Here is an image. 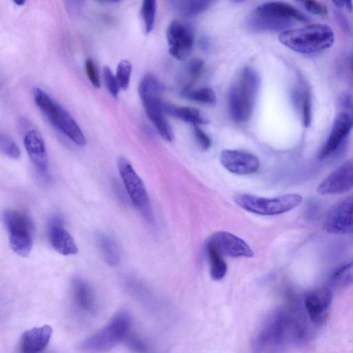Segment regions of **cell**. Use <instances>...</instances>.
Instances as JSON below:
<instances>
[{
  "mask_svg": "<svg viewBox=\"0 0 353 353\" xmlns=\"http://www.w3.org/2000/svg\"><path fill=\"white\" fill-rule=\"evenodd\" d=\"M97 243L103 260L108 265L117 266L119 264V250L112 238L105 234H99L97 236Z\"/></svg>",
  "mask_w": 353,
  "mask_h": 353,
  "instance_id": "cell-22",
  "label": "cell"
},
{
  "mask_svg": "<svg viewBox=\"0 0 353 353\" xmlns=\"http://www.w3.org/2000/svg\"><path fill=\"white\" fill-rule=\"evenodd\" d=\"M205 245L223 256L250 258L254 255L249 245L240 237L226 231H218L206 240Z\"/></svg>",
  "mask_w": 353,
  "mask_h": 353,
  "instance_id": "cell-12",
  "label": "cell"
},
{
  "mask_svg": "<svg viewBox=\"0 0 353 353\" xmlns=\"http://www.w3.org/2000/svg\"><path fill=\"white\" fill-rule=\"evenodd\" d=\"M193 133L197 144L202 150H207L211 147L212 140L210 137L199 125H194Z\"/></svg>",
  "mask_w": 353,
  "mask_h": 353,
  "instance_id": "cell-35",
  "label": "cell"
},
{
  "mask_svg": "<svg viewBox=\"0 0 353 353\" xmlns=\"http://www.w3.org/2000/svg\"><path fill=\"white\" fill-rule=\"evenodd\" d=\"M324 227L330 234L353 233V195L342 199L330 210Z\"/></svg>",
  "mask_w": 353,
  "mask_h": 353,
  "instance_id": "cell-13",
  "label": "cell"
},
{
  "mask_svg": "<svg viewBox=\"0 0 353 353\" xmlns=\"http://www.w3.org/2000/svg\"><path fill=\"white\" fill-rule=\"evenodd\" d=\"M301 3L303 5L305 8L313 14L319 16L326 15L328 10L327 6L317 1H302Z\"/></svg>",
  "mask_w": 353,
  "mask_h": 353,
  "instance_id": "cell-36",
  "label": "cell"
},
{
  "mask_svg": "<svg viewBox=\"0 0 353 353\" xmlns=\"http://www.w3.org/2000/svg\"><path fill=\"white\" fill-rule=\"evenodd\" d=\"M302 200V196L298 194H288L272 198L241 194L235 197L234 202L249 212L263 216H272L292 210L298 206Z\"/></svg>",
  "mask_w": 353,
  "mask_h": 353,
  "instance_id": "cell-8",
  "label": "cell"
},
{
  "mask_svg": "<svg viewBox=\"0 0 353 353\" xmlns=\"http://www.w3.org/2000/svg\"><path fill=\"white\" fill-rule=\"evenodd\" d=\"M128 348L134 353H147L148 347L145 343L136 334L130 333L125 341Z\"/></svg>",
  "mask_w": 353,
  "mask_h": 353,
  "instance_id": "cell-32",
  "label": "cell"
},
{
  "mask_svg": "<svg viewBox=\"0 0 353 353\" xmlns=\"http://www.w3.org/2000/svg\"><path fill=\"white\" fill-rule=\"evenodd\" d=\"M48 233L51 245L58 253L64 256L78 253V247L72 235L65 228L60 216L54 215L50 219Z\"/></svg>",
  "mask_w": 353,
  "mask_h": 353,
  "instance_id": "cell-16",
  "label": "cell"
},
{
  "mask_svg": "<svg viewBox=\"0 0 353 353\" xmlns=\"http://www.w3.org/2000/svg\"><path fill=\"white\" fill-rule=\"evenodd\" d=\"M72 301L77 311L85 316H93L97 311L94 290L86 281L81 278L72 281Z\"/></svg>",
  "mask_w": 353,
  "mask_h": 353,
  "instance_id": "cell-18",
  "label": "cell"
},
{
  "mask_svg": "<svg viewBox=\"0 0 353 353\" xmlns=\"http://www.w3.org/2000/svg\"><path fill=\"white\" fill-rule=\"evenodd\" d=\"M157 12V2L154 0H145L141 8V15L145 33L152 31Z\"/></svg>",
  "mask_w": 353,
  "mask_h": 353,
  "instance_id": "cell-27",
  "label": "cell"
},
{
  "mask_svg": "<svg viewBox=\"0 0 353 353\" xmlns=\"http://www.w3.org/2000/svg\"><path fill=\"white\" fill-rule=\"evenodd\" d=\"M66 7L68 8V10L69 11H71L72 12H78L81 8L82 6H83L84 2L83 1H66Z\"/></svg>",
  "mask_w": 353,
  "mask_h": 353,
  "instance_id": "cell-37",
  "label": "cell"
},
{
  "mask_svg": "<svg viewBox=\"0 0 353 353\" xmlns=\"http://www.w3.org/2000/svg\"><path fill=\"white\" fill-rule=\"evenodd\" d=\"M14 3L18 6H23L24 3H25V1L24 0H21V1H15L14 0L13 1Z\"/></svg>",
  "mask_w": 353,
  "mask_h": 353,
  "instance_id": "cell-38",
  "label": "cell"
},
{
  "mask_svg": "<svg viewBox=\"0 0 353 353\" xmlns=\"http://www.w3.org/2000/svg\"><path fill=\"white\" fill-rule=\"evenodd\" d=\"M212 1L203 0H189L176 1V6L180 11L188 16H194L208 10Z\"/></svg>",
  "mask_w": 353,
  "mask_h": 353,
  "instance_id": "cell-26",
  "label": "cell"
},
{
  "mask_svg": "<svg viewBox=\"0 0 353 353\" xmlns=\"http://www.w3.org/2000/svg\"><path fill=\"white\" fill-rule=\"evenodd\" d=\"M205 250L211 278L215 281L221 280L228 271V265L223 256L209 246L205 245Z\"/></svg>",
  "mask_w": 353,
  "mask_h": 353,
  "instance_id": "cell-23",
  "label": "cell"
},
{
  "mask_svg": "<svg viewBox=\"0 0 353 353\" xmlns=\"http://www.w3.org/2000/svg\"><path fill=\"white\" fill-rule=\"evenodd\" d=\"M339 112L335 116L328 137L319 153L323 159L334 154L345 141L353 128V101L347 94L339 99Z\"/></svg>",
  "mask_w": 353,
  "mask_h": 353,
  "instance_id": "cell-9",
  "label": "cell"
},
{
  "mask_svg": "<svg viewBox=\"0 0 353 353\" xmlns=\"http://www.w3.org/2000/svg\"><path fill=\"white\" fill-rule=\"evenodd\" d=\"M34 101L50 123L79 146L86 144V138L71 114L43 90L36 88Z\"/></svg>",
  "mask_w": 353,
  "mask_h": 353,
  "instance_id": "cell-6",
  "label": "cell"
},
{
  "mask_svg": "<svg viewBox=\"0 0 353 353\" xmlns=\"http://www.w3.org/2000/svg\"><path fill=\"white\" fill-rule=\"evenodd\" d=\"M23 144L30 161L38 172L43 176H47L48 157L41 134L35 129L28 130L24 136Z\"/></svg>",
  "mask_w": 353,
  "mask_h": 353,
  "instance_id": "cell-17",
  "label": "cell"
},
{
  "mask_svg": "<svg viewBox=\"0 0 353 353\" xmlns=\"http://www.w3.org/2000/svg\"><path fill=\"white\" fill-rule=\"evenodd\" d=\"M163 110L166 114L193 125H200L208 123V119L199 110L191 107L178 106L164 101Z\"/></svg>",
  "mask_w": 353,
  "mask_h": 353,
  "instance_id": "cell-21",
  "label": "cell"
},
{
  "mask_svg": "<svg viewBox=\"0 0 353 353\" xmlns=\"http://www.w3.org/2000/svg\"><path fill=\"white\" fill-rule=\"evenodd\" d=\"M221 165L230 172L237 175H249L256 172L260 165L257 157L243 150H224L219 156Z\"/></svg>",
  "mask_w": 353,
  "mask_h": 353,
  "instance_id": "cell-14",
  "label": "cell"
},
{
  "mask_svg": "<svg viewBox=\"0 0 353 353\" xmlns=\"http://www.w3.org/2000/svg\"><path fill=\"white\" fill-rule=\"evenodd\" d=\"M117 165L130 201L145 216L150 217L151 215L150 199L143 181L125 158L120 157L118 159Z\"/></svg>",
  "mask_w": 353,
  "mask_h": 353,
  "instance_id": "cell-10",
  "label": "cell"
},
{
  "mask_svg": "<svg viewBox=\"0 0 353 353\" xmlns=\"http://www.w3.org/2000/svg\"><path fill=\"white\" fill-rule=\"evenodd\" d=\"M103 76L108 90L113 97L117 99L121 88L116 76L107 65L104 66L103 68Z\"/></svg>",
  "mask_w": 353,
  "mask_h": 353,
  "instance_id": "cell-31",
  "label": "cell"
},
{
  "mask_svg": "<svg viewBox=\"0 0 353 353\" xmlns=\"http://www.w3.org/2000/svg\"><path fill=\"white\" fill-rule=\"evenodd\" d=\"M3 219L8 233L10 248L21 257L28 256L32 249L34 232L32 219L19 210L6 211Z\"/></svg>",
  "mask_w": 353,
  "mask_h": 353,
  "instance_id": "cell-7",
  "label": "cell"
},
{
  "mask_svg": "<svg viewBox=\"0 0 353 353\" xmlns=\"http://www.w3.org/2000/svg\"><path fill=\"white\" fill-rule=\"evenodd\" d=\"M280 42L301 54H314L332 46L334 41L332 29L325 24H312L281 32Z\"/></svg>",
  "mask_w": 353,
  "mask_h": 353,
  "instance_id": "cell-3",
  "label": "cell"
},
{
  "mask_svg": "<svg viewBox=\"0 0 353 353\" xmlns=\"http://www.w3.org/2000/svg\"><path fill=\"white\" fill-rule=\"evenodd\" d=\"M132 318L126 310L117 312L102 328L80 343L82 353H104L126 340L131 332Z\"/></svg>",
  "mask_w": 353,
  "mask_h": 353,
  "instance_id": "cell-4",
  "label": "cell"
},
{
  "mask_svg": "<svg viewBox=\"0 0 353 353\" xmlns=\"http://www.w3.org/2000/svg\"><path fill=\"white\" fill-rule=\"evenodd\" d=\"M307 16L283 1H270L258 6L248 19L249 27L259 32H284L296 22H306Z\"/></svg>",
  "mask_w": 353,
  "mask_h": 353,
  "instance_id": "cell-1",
  "label": "cell"
},
{
  "mask_svg": "<svg viewBox=\"0 0 353 353\" xmlns=\"http://www.w3.org/2000/svg\"><path fill=\"white\" fill-rule=\"evenodd\" d=\"M260 86V77L252 67H244L232 84L228 97L232 119L239 123L251 117Z\"/></svg>",
  "mask_w": 353,
  "mask_h": 353,
  "instance_id": "cell-2",
  "label": "cell"
},
{
  "mask_svg": "<svg viewBox=\"0 0 353 353\" xmlns=\"http://www.w3.org/2000/svg\"><path fill=\"white\" fill-rule=\"evenodd\" d=\"M332 299V293L327 287L309 292L305 298V307L310 320L316 325L325 321Z\"/></svg>",
  "mask_w": 353,
  "mask_h": 353,
  "instance_id": "cell-19",
  "label": "cell"
},
{
  "mask_svg": "<svg viewBox=\"0 0 353 353\" xmlns=\"http://www.w3.org/2000/svg\"><path fill=\"white\" fill-rule=\"evenodd\" d=\"M166 37L170 54L178 60H185L190 54L194 41L192 28L178 20L172 21L167 28Z\"/></svg>",
  "mask_w": 353,
  "mask_h": 353,
  "instance_id": "cell-11",
  "label": "cell"
},
{
  "mask_svg": "<svg viewBox=\"0 0 353 353\" xmlns=\"http://www.w3.org/2000/svg\"><path fill=\"white\" fill-rule=\"evenodd\" d=\"M85 70L88 78L95 88H100L101 81L97 66L91 58L85 61Z\"/></svg>",
  "mask_w": 353,
  "mask_h": 353,
  "instance_id": "cell-34",
  "label": "cell"
},
{
  "mask_svg": "<svg viewBox=\"0 0 353 353\" xmlns=\"http://www.w3.org/2000/svg\"><path fill=\"white\" fill-rule=\"evenodd\" d=\"M351 66H352V70H353V55L351 57Z\"/></svg>",
  "mask_w": 353,
  "mask_h": 353,
  "instance_id": "cell-39",
  "label": "cell"
},
{
  "mask_svg": "<svg viewBox=\"0 0 353 353\" xmlns=\"http://www.w3.org/2000/svg\"><path fill=\"white\" fill-rule=\"evenodd\" d=\"M353 188V160L344 162L319 183L320 194H341Z\"/></svg>",
  "mask_w": 353,
  "mask_h": 353,
  "instance_id": "cell-15",
  "label": "cell"
},
{
  "mask_svg": "<svg viewBox=\"0 0 353 353\" xmlns=\"http://www.w3.org/2000/svg\"><path fill=\"white\" fill-rule=\"evenodd\" d=\"M163 90L161 82L152 74L143 77L139 85V94L148 118L163 139L172 141L174 133L165 116L161 97Z\"/></svg>",
  "mask_w": 353,
  "mask_h": 353,
  "instance_id": "cell-5",
  "label": "cell"
},
{
  "mask_svg": "<svg viewBox=\"0 0 353 353\" xmlns=\"http://www.w3.org/2000/svg\"><path fill=\"white\" fill-rule=\"evenodd\" d=\"M181 95L188 100L206 105H214L216 103V97L210 88L192 89L190 87L184 88L181 92Z\"/></svg>",
  "mask_w": 353,
  "mask_h": 353,
  "instance_id": "cell-24",
  "label": "cell"
},
{
  "mask_svg": "<svg viewBox=\"0 0 353 353\" xmlns=\"http://www.w3.org/2000/svg\"><path fill=\"white\" fill-rule=\"evenodd\" d=\"M49 325L34 327L25 331L19 343L20 353H42L48 346L52 334Z\"/></svg>",
  "mask_w": 353,
  "mask_h": 353,
  "instance_id": "cell-20",
  "label": "cell"
},
{
  "mask_svg": "<svg viewBox=\"0 0 353 353\" xmlns=\"http://www.w3.org/2000/svg\"><path fill=\"white\" fill-rule=\"evenodd\" d=\"M335 288H345L353 284V259L337 268L330 279Z\"/></svg>",
  "mask_w": 353,
  "mask_h": 353,
  "instance_id": "cell-25",
  "label": "cell"
},
{
  "mask_svg": "<svg viewBox=\"0 0 353 353\" xmlns=\"http://www.w3.org/2000/svg\"><path fill=\"white\" fill-rule=\"evenodd\" d=\"M300 105L304 125L307 128L311 122V103L310 93L307 88L301 91Z\"/></svg>",
  "mask_w": 353,
  "mask_h": 353,
  "instance_id": "cell-30",
  "label": "cell"
},
{
  "mask_svg": "<svg viewBox=\"0 0 353 353\" xmlns=\"http://www.w3.org/2000/svg\"><path fill=\"white\" fill-rule=\"evenodd\" d=\"M0 149L1 152L8 157L17 159L21 152L18 145L10 136L1 133L0 135Z\"/></svg>",
  "mask_w": 353,
  "mask_h": 353,
  "instance_id": "cell-29",
  "label": "cell"
},
{
  "mask_svg": "<svg viewBox=\"0 0 353 353\" xmlns=\"http://www.w3.org/2000/svg\"><path fill=\"white\" fill-rule=\"evenodd\" d=\"M204 68V62L199 58H194L190 60L185 67V70L191 80L198 78Z\"/></svg>",
  "mask_w": 353,
  "mask_h": 353,
  "instance_id": "cell-33",
  "label": "cell"
},
{
  "mask_svg": "<svg viewBox=\"0 0 353 353\" xmlns=\"http://www.w3.org/2000/svg\"><path fill=\"white\" fill-rule=\"evenodd\" d=\"M132 70V64L127 59H123L118 63L115 76L121 89L125 90L128 88Z\"/></svg>",
  "mask_w": 353,
  "mask_h": 353,
  "instance_id": "cell-28",
  "label": "cell"
}]
</instances>
